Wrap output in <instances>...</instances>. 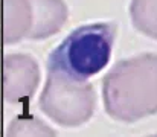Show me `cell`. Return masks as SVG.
<instances>
[{"mask_svg":"<svg viewBox=\"0 0 157 137\" xmlns=\"http://www.w3.org/2000/svg\"><path fill=\"white\" fill-rule=\"evenodd\" d=\"M5 44L44 40L67 20L64 0H5Z\"/></svg>","mask_w":157,"mask_h":137,"instance_id":"cell-4","label":"cell"},{"mask_svg":"<svg viewBox=\"0 0 157 137\" xmlns=\"http://www.w3.org/2000/svg\"><path fill=\"white\" fill-rule=\"evenodd\" d=\"M116 23L84 25L70 32L48 58V70L63 72L75 79H89L110 63Z\"/></svg>","mask_w":157,"mask_h":137,"instance_id":"cell-2","label":"cell"},{"mask_svg":"<svg viewBox=\"0 0 157 137\" xmlns=\"http://www.w3.org/2000/svg\"><path fill=\"white\" fill-rule=\"evenodd\" d=\"M40 81L37 61L23 53L6 55L3 63V94L11 104L28 102Z\"/></svg>","mask_w":157,"mask_h":137,"instance_id":"cell-5","label":"cell"},{"mask_svg":"<svg viewBox=\"0 0 157 137\" xmlns=\"http://www.w3.org/2000/svg\"><path fill=\"white\" fill-rule=\"evenodd\" d=\"M105 113L124 124L157 114V53L117 61L102 79Z\"/></svg>","mask_w":157,"mask_h":137,"instance_id":"cell-1","label":"cell"},{"mask_svg":"<svg viewBox=\"0 0 157 137\" xmlns=\"http://www.w3.org/2000/svg\"><path fill=\"white\" fill-rule=\"evenodd\" d=\"M38 105L55 124L73 128L86 124L93 116L96 94L87 79H75L63 72L48 70Z\"/></svg>","mask_w":157,"mask_h":137,"instance_id":"cell-3","label":"cell"},{"mask_svg":"<svg viewBox=\"0 0 157 137\" xmlns=\"http://www.w3.org/2000/svg\"><path fill=\"white\" fill-rule=\"evenodd\" d=\"M130 17L140 34L157 40V0H131Z\"/></svg>","mask_w":157,"mask_h":137,"instance_id":"cell-6","label":"cell"},{"mask_svg":"<svg viewBox=\"0 0 157 137\" xmlns=\"http://www.w3.org/2000/svg\"><path fill=\"white\" fill-rule=\"evenodd\" d=\"M6 134L8 136H56V131L48 127L43 120L31 114H25L11 120Z\"/></svg>","mask_w":157,"mask_h":137,"instance_id":"cell-7","label":"cell"}]
</instances>
